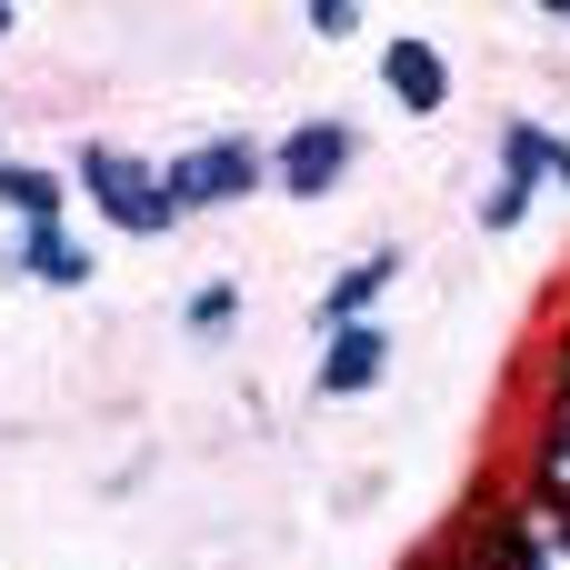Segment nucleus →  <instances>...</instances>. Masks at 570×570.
Here are the masks:
<instances>
[{"label": "nucleus", "mask_w": 570, "mask_h": 570, "mask_svg": "<svg viewBox=\"0 0 570 570\" xmlns=\"http://www.w3.org/2000/svg\"><path fill=\"white\" fill-rule=\"evenodd\" d=\"M521 401H551V411H570V301L541 321V341L521 351Z\"/></svg>", "instance_id": "nucleus-11"}, {"label": "nucleus", "mask_w": 570, "mask_h": 570, "mask_svg": "<svg viewBox=\"0 0 570 570\" xmlns=\"http://www.w3.org/2000/svg\"><path fill=\"white\" fill-rule=\"evenodd\" d=\"M531 200H541L531 180H491V190H481V230H491V240H501V230H521V220H531Z\"/></svg>", "instance_id": "nucleus-15"}, {"label": "nucleus", "mask_w": 570, "mask_h": 570, "mask_svg": "<svg viewBox=\"0 0 570 570\" xmlns=\"http://www.w3.org/2000/svg\"><path fill=\"white\" fill-rule=\"evenodd\" d=\"M511 491H521V501H541V511H570V411H551V401H521Z\"/></svg>", "instance_id": "nucleus-5"}, {"label": "nucleus", "mask_w": 570, "mask_h": 570, "mask_svg": "<svg viewBox=\"0 0 570 570\" xmlns=\"http://www.w3.org/2000/svg\"><path fill=\"white\" fill-rule=\"evenodd\" d=\"M0 210L10 230H70V180L40 160H0Z\"/></svg>", "instance_id": "nucleus-10"}, {"label": "nucleus", "mask_w": 570, "mask_h": 570, "mask_svg": "<svg viewBox=\"0 0 570 570\" xmlns=\"http://www.w3.org/2000/svg\"><path fill=\"white\" fill-rule=\"evenodd\" d=\"M391 381V331L381 321H361V331H331L321 341V371H311V391L321 401H361V391H381Z\"/></svg>", "instance_id": "nucleus-8"}, {"label": "nucleus", "mask_w": 570, "mask_h": 570, "mask_svg": "<svg viewBox=\"0 0 570 570\" xmlns=\"http://www.w3.org/2000/svg\"><path fill=\"white\" fill-rule=\"evenodd\" d=\"M0 281H40V291H90V250L70 230H10L0 240Z\"/></svg>", "instance_id": "nucleus-9"}, {"label": "nucleus", "mask_w": 570, "mask_h": 570, "mask_svg": "<svg viewBox=\"0 0 570 570\" xmlns=\"http://www.w3.org/2000/svg\"><path fill=\"white\" fill-rule=\"evenodd\" d=\"M401 271H411L401 250H361L351 271H331V291L311 301V331H321V341H331V331H361V321L391 301V281H401Z\"/></svg>", "instance_id": "nucleus-7"}, {"label": "nucleus", "mask_w": 570, "mask_h": 570, "mask_svg": "<svg viewBox=\"0 0 570 570\" xmlns=\"http://www.w3.org/2000/svg\"><path fill=\"white\" fill-rule=\"evenodd\" d=\"M160 190H170V210H180V220L230 210V200L271 190V140H250V130H210V140H190V150H170V160H160Z\"/></svg>", "instance_id": "nucleus-3"}, {"label": "nucleus", "mask_w": 570, "mask_h": 570, "mask_svg": "<svg viewBox=\"0 0 570 570\" xmlns=\"http://www.w3.org/2000/svg\"><path fill=\"white\" fill-rule=\"evenodd\" d=\"M381 90H391L411 120H441V110H451V60H441V40H421V30L381 40Z\"/></svg>", "instance_id": "nucleus-6"}, {"label": "nucleus", "mask_w": 570, "mask_h": 570, "mask_svg": "<svg viewBox=\"0 0 570 570\" xmlns=\"http://www.w3.org/2000/svg\"><path fill=\"white\" fill-rule=\"evenodd\" d=\"M240 321V281H200L190 301H180V331H200V341H220Z\"/></svg>", "instance_id": "nucleus-14"}, {"label": "nucleus", "mask_w": 570, "mask_h": 570, "mask_svg": "<svg viewBox=\"0 0 570 570\" xmlns=\"http://www.w3.org/2000/svg\"><path fill=\"white\" fill-rule=\"evenodd\" d=\"M70 190H80V200H90L120 240H160V230H180V210H170V190H160V160L120 150V140H80Z\"/></svg>", "instance_id": "nucleus-2"}, {"label": "nucleus", "mask_w": 570, "mask_h": 570, "mask_svg": "<svg viewBox=\"0 0 570 570\" xmlns=\"http://www.w3.org/2000/svg\"><path fill=\"white\" fill-rule=\"evenodd\" d=\"M10 30H20V10H10V0H0V40H10Z\"/></svg>", "instance_id": "nucleus-18"}, {"label": "nucleus", "mask_w": 570, "mask_h": 570, "mask_svg": "<svg viewBox=\"0 0 570 570\" xmlns=\"http://www.w3.org/2000/svg\"><path fill=\"white\" fill-rule=\"evenodd\" d=\"M351 160H361V130H351L341 110L291 120V130L271 140V190H281V200H331V190L351 180Z\"/></svg>", "instance_id": "nucleus-4"}, {"label": "nucleus", "mask_w": 570, "mask_h": 570, "mask_svg": "<svg viewBox=\"0 0 570 570\" xmlns=\"http://www.w3.org/2000/svg\"><path fill=\"white\" fill-rule=\"evenodd\" d=\"M301 30H311V40H351V30H361V0H311Z\"/></svg>", "instance_id": "nucleus-16"}, {"label": "nucleus", "mask_w": 570, "mask_h": 570, "mask_svg": "<svg viewBox=\"0 0 570 570\" xmlns=\"http://www.w3.org/2000/svg\"><path fill=\"white\" fill-rule=\"evenodd\" d=\"M551 160H561V130L551 120H501V180L551 190Z\"/></svg>", "instance_id": "nucleus-12"}, {"label": "nucleus", "mask_w": 570, "mask_h": 570, "mask_svg": "<svg viewBox=\"0 0 570 570\" xmlns=\"http://www.w3.org/2000/svg\"><path fill=\"white\" fill-rule=\"evenodd\" d=\"M511 521H521V570H570V511H541V501H521Z\"/></svg>", "instance_id": "nucleus-13"}, {"label": "nucleus", "mask_w": 570, "mask_h": 570, "mask_svg": "<svg viewBox=\"0 0 570 570\" xmlns=\"http://www.w3.org/2000/svg\"><path fill=\"white\" fill-rule=\"evenodd\" d=\"M541 20H551V30H570V0H541Z\"/></svg>", "instance_id": "nucleus-17"}, {"label": "nucleus", "mask_w": 570, "mask_h": 570, "mask_svg": "<svg viewBox=\"0 0 570 570\" xmlns=\"http://www.w3.org/2000/svg\"><path fill=\"white\" fill-rule=\"evenodd\" d=\"M521 491H511V471H481L461 501H451V521L411 551L401 570H521Z\"/></svg>", "instance_id": "nucleus-1"}]
</instances>
